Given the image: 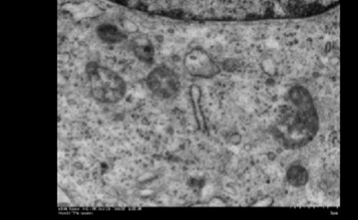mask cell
Wrapping results in <instances>:
<instances>
[{
	"instance_id": "cell-1",
	"label": "cell",
	"mask_w": 358,
	"mask_h": 220,
	"mask_svg": "<svg viewBox=\"0 0 358 220\" xmlns=\"http://www.w3.org/2000/svg\"><path fill=\"white\" fill-rule=\"evenodd\" d=\"M87 75L92 96L100 102H119L127 92L124 80L108 68L90 63Z\"/></svg>"
},
{
	"instance_id": "cell-2",
	"label": "cell",
	"mask_w": 358,
	"mask_h": 220,
	"mask_svg": "<svg viewBox=\"0 0 358 220\" xmlns=\"http://www.w3.org/2000/svg\"><path fill=\"white\" fill-rule=\"evenodd\" d=\"M147 84L154 94L164 98H172L180 88L178 75L172 69L164 66H160L150 72Z\"/></svg>"
},
{
	"instance_id": "cell-3",
	"label": "cell",
	"mask_w": 358,
	"mask_h": 220,
	"mask_svg": "<svg viewBox=\"0 0 358 220\" xmlns=\"http://www.w3.org/2000/svg\"><path fill=\"white\" fill-rule=\"evenodd\" d=\"M187 71L192 77L211 79L220 73V67L205 50L194 48L187 53L184 61Z\"/></svg>"
},
{
	"instance_id": "cell-4",
	"label": "cell",
	"mask_w": 358,
	"mask_h": 220,
	"mask_svg": "<svg viewBox=\"0 0 358 220\" xmlns=\"http://www.w3.org/2000/svg\"><path fill=\"white\" fill-rule=\"evenodd\" d=\"M96 34L99 38L107 44H118L123 42L127 35L114 24H101L96 29Z\"/></svg>"
},
{
	"instance_id": "cell-5",
	"label": "cell",
	"mask_w": 358,
	"mask_h": 220,
	"mask_svg": "<svg viewBox=\"0 0 358 220\" xmlns=\"http://www.w3.org/2000/svg\"><path fill=\"white\" fill-rule=\"evenodd\" d=\"M136 57L142 61H151L154 57V48L152 43L143 35L138 36L131 44Z\"/></svg>"
},
{
	"instance_id": "cell-6",
	"label": "cell",
	"mask_w": 358,
	"mask_h": 220,
	"mask_svg": "<svg viewBox=\"0 0 358 220\" xmlns=\"http://www.w3.org/2000/svg\"><path fill=\"white\" fill-rule=\"evenodd\" d=\"M287 180L293 184L294 186H302L308 181V173L304 168L300 166H293L287 172Z\"/></svg>"
}]
</instances>
